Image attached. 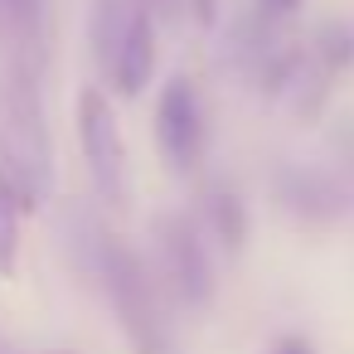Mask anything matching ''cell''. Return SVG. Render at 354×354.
<instances>
[{
  "label": "cell",
  "instance_id": "1",
  "mask_svg": "<svg viewBox=\"0 0 354 354\" xmlns=\"http://www.w3.org/2000/svg\"><path fill=\"white\" fill-rule=\"evenodd\" d=\"M0 175L25 199V209H39L54 180V146L35 88V68L6 64L0 78Z\"/></svg>",
  "mask_w": 354,
  "mask_h": 354
},
{
  "label": "cell",
  "instance_id": "2",
  "mask_svg": "<svg viewBox=\"0 0 354 354\" xmlns=\"http://www.w3.org/2000/svg\"><path fill=\"white\" fill-rule=\"evenodd\" d=\"M97 272H102L107 301H112L131 349L136 354H175V330H170V315L160 306V291H156L146 262L127 243L102 238L97 243Z\"/></svg>",
  "mask_w": 354,
  "mask_h": 354
},
{
  "label": "cell",
  "instance_id": "3",
  "mask_svg": "<svg viewBox=\"0 0 354 354\" xmlns=\"http://www.w3.org/2000/svg\"><path fill=\"white\" fill-rule=\"evenodd\" d=\"M93 49L122 97H141L156 73V15L141 0H97L93 15Z\"/></svg>",
  "mask_w": 354,
  "mask_h": 354
},
{
  "label": "cell",
  "instance_id": "4",
  "mask_svg": "<svg viewBox=\"0 0 354 354\" xmlns=\"http://www.w3.org/2000/svg\"><path fill=\"white\" fill-rule=\"evenodd\" d=\"M78 146H83V160H88V175H93L97 194L107 204H127L131 199L127 136H122V122H117V112H112L102 88L78 93Z\"/></svg>",
  "mask_w": 354,
  "mask_h": 354
},
{
  "label": "cell",
  "instance_id": "5",
  "mask_svg": "<svg viewBox=\"0 0 354 354\" xmlns=\"http://www.w3.org/2000/svg\"><path fill=\"white\" fill-rule=\"evenodd\" d=\"M204 141H209V127H204L199 88L185 73H175L160 88V102H156V146H160V160L175 175H194L199 160H204Z\"/></svg>",
  "mask_w": 354,
  "mask_h": 354
},
{
  "label": "cell",
  "instance_id": "6",
  "mask_svg": "<svg viewBox=\"0 0 354 354\" xmlns=\"http://www.w3.org/2000/svg\"><path fill=\"white\" fill-rule=\"evenodd\" d=\"M156 252H160V277L180 291V301L204 306L214 296V267H209V252H204L189 218L165 214L156 223Z\"/></svg>",
  "mask_w": 354,
  "mask_h": 354
},
{
  "label": "cell",
  "instance_id": "7",
  "mask_svg": "<svg viewBox=\"0 0 354 354\" xmlns=\"http://www.w3.org/2000/svg\"><path fill=\"white\" fill-rule=\"evenodd\" d=\"M44 0H0V44L6 64L35 68V54L44 49Z\"/></svg>",
  "mask_w": 354,
  "mask_h": 354
},
{
  "label": "cell",
  "instance_id": "8",
  "mask_svg": "<svg viewBox=\"0 0 354 354\" xmlns=\"http://www.w3.org/2000/svg\"><path fill=\"white\" fill-rule=\"evenodd\" d=\"M25 214H30L25 199L0 175V277H15V267H20V218Z\"/></svg>",
  "mask_w": 354,
  "mask_h": 354
},
{
  "label": "cell",
  "instance_id": "9",
  "mask_svg": "<svg viewBox=\"0 0 354 354\" xmlns=\"http://www.w3.org/2000/svg\"><path fill=\"white\" fill-rule=\"evenodd\" d=\"M209 223H214V233H218L223 248H243V238H248V209H243L238 194H228V189L209 194Z\"/></svg>",
  "mask_w": 354,
  "mask_h": 354
},
{
  "label": "cell",
  "instance_id": "10",
  "mask_svg": "<svg viewBox=\"0 0 354 354\" xmlns=\"http://www.w3.org/2000/svg\"><path fill=\"white\" fill-rule=\"evenodd\" d=\"M189 6H194V20H199L204 30L218 20V0H189Z\"/></svg>",
  "mask_w": 354,
  "mask_h": 354
},
{
  "label": "cell",
  "instance_id": "11",
  "mask_svg": "<svg viewBox=\"0 0 354 354\" xmlns=\"http://www.w3.org/2000/svg\"><path fill=\"white\" fill-rule=\"evenodd\" d=\"M272 354H315V349H310L301 335H286V339H277V349H272Z\"/></svg>",
  "mask_w": 354,
  "mask_h": 354
},
{
  "label": "cell",
  "instance_id": "12",
  "mask_svg": "<svg viewBox=\"0 0 354 354\" xmlns=\"http://www.w3.org/2000/svg\"><path fill=\"white\" fill-rule=\"evenodd\" d=\"M267 6H272V10H296L301 0H267Z\"/></svg>",
  "mask_w": 354,
  "mask_h": 354
},
{
  "label": "cell",
  "instance_id": "13",
  "mask_svg": "<svg viewBox=\"0 0 354 354\" xmlns=\"http://www.w3.org/2000/svg\"><path fill=\"white\" fill-rule=\"evenodd\" d=\"M141 6H146V10H156V6H160V0H141Z\"/></svg>",
  "mask_w": 354,
  "mask_h": 354
},
{
  "label": "cell",
  "instance_id": "14",
  "mask_svg": "<svg viewBox=\"0 0 354 354\" xmlns=\"http://www.w3.org/2000/svg\"><path fill=\"white\" fill-rule=\"evenodd\" d=\"M0 354H15V349H10V344H6V339H0Z\"/></svg>",
  "mask_w": 354,
  "mask_h": 354
}]
</instances>
